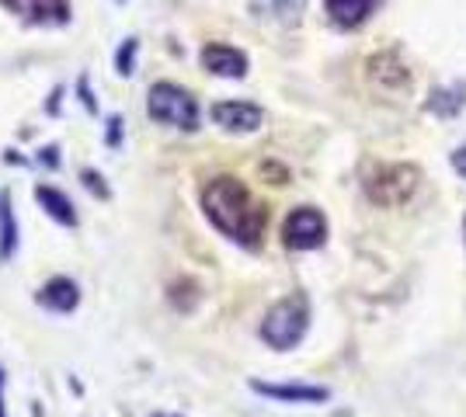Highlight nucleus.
Segmentation results:
<instances>
[{
  "instance_id": "23",
  "label": "nucleus",
  "mask_w": 466,
  "mask_h": 417,
  "mask_svg": "<svg viewBox=\"0 0 466 417\" xmlns=\"http://www.w3.org/2000/svg\"><path fill=\"white\" fill-rule=\"evenodd\" d=\"M150 417H177V414H150Z\"/></svg>"
},
{
  "instance_id": "3",
  "label": "nucleus",
  "mask_w": 466,
  "mask_h": 417,
  "mask_svg": "<svg viewBox=\"0 0 466 417\" xmlns=\"http://www.w3.org/2000/svg\"><path fill=\"white\" fill-rule=\"evenodd\" d=\"M147 112L150 119L160 122V125H171V129H181V133H195L198 129V101L177 87V84H167L160 80L150 87L147 94Z\"/></svg>"
},
{
  "instance_id": "1",
  "label": "nucleus",
  "mask_w": 466,
  "mask_h": 417,
  "mask_svg": "<svg viewBox=\"0 0 466 417\" xmlns=\"http://www.w3.org/2000/svg\"><path fill=\"white\" fill-rule=\"evenodd\" d=\"M202 209L223 237L233 243L258 251L265 240V226H268V209L251 195V188L240 178L219 174L202 188Z\"/></svg>"
},
{
  "instance_id": "6",
  "label": "nucleus",
  "mask_w": 466,
  "mask_h": 417,
  "mask_svg": "<svg viewBox=\"0 0 466 417\" xmlns=\"http://www.w3.org/2000/svg\"><path fill=\"white\" fill-rule=\"evenodd\" d=\"M251 390L258 397L275 400V403H328V386H310V382H261L251 379Z\"/></svg>"
},
{
  "instance_id": "7",
  "label": "nucleus",
  "mask_w": 466,
  "mask_h": 417,
  "mask_svg": "<svg viewBox=\"0 0 466 417\" xmlns=\"http://www.w3.org/2000/svg\"><path fill=\"white\" fill-rule=\"evenodd\" d=\"M11 15H18L25 25H66L70 21V4L66 0H0Z\"/></svg>"
},
{
  "instance_id": "11",
  "label": "nucleus",
  "mask_w": 466,
  "mask_h": 417,
  "mask_svg": "<svg viewBox=\"0 0 466 417\" xmlns=\"http://www.w3.org/2000/svg\"><path fill=\"white\" fill-rule=\"evenodd\" d=\"M254 18L272 21L279 28H292L303 21V11H307V0H251Z\"/></svg>"
},
{
  "instance_id": "5",
  "label": "nucleus",
  "mask_w": 466,
  "mask_h": 417,
  "mask_svg": "<svg viewBox=\"0 0 466 417\" xmlns=\"http://www.w3.org/2000/svg\"><path fill=\"white\" fill-rule=\"evenodd\" d=\"M282 240L289 251H317L328 240V219L313 205H299L282 223Z\"/></svg>"
},
{
  "instance_id": "24",
  "label": "nucleus",
  "mask_w": 466,
  "mask_h": 417,
  "mask_svg": "<svg viewBox=\"0 0 466 417\" xmlns=\"http://www.w3.org/2000/svg\"><path fill=\"white\" fill-rule=\"evenodd\" d=\"M463 237H466V216H463Z\"/></svg>"
},
{
  "instance_id": "22",
  "label": "nucleus",
  "mask_w": 466,
  "mask_h": 417,
  "mask_svg": "<svg viewBox=\"0 0 466 417\" xmlns=\"http://www.w3.org/2000/svg\"><path fill=\"white\" fill-rule=\"evenodd\" d=\"M4 393H7V372H4V365H0V417H7V400H4Z\"/></svg>"
},
{
  "instance_id": "20",
  "label": "nucleus",
  "mask_w": 466,
  "mask_h": 417,
  "mask_svg": "<svg viewBox=\"0 0 466 417\" xmlns=\"http://www.w3.org/2000/svg\"><path fill=\"white\" fill-rule=\"evenodd\" d=\"M39 164L42 167H59V146H42Z\"/></svg>"
},
{
  "instance_id": "16",
  "label": "nucleus",
  "mask_w": 466,
  "mask_h": 417,
  "mask_svg": "<svg viewBox=\"0 0 466 417\" xmlns=\"http://www.w3.org/2000/svg\"><path fill=\"white\" fill-rule=\"evenodd\" d=\"M137 49H139L137 39H126L122 45H118V53H116L118 77H133V74H137Z\"/></svg>"
},
{
  "instance_id": "9",
  "label": "nucleus",
  "mask_w": 466,
  "mask_h": 417,
  "mask_svg": "<svg viewBox=\"0 0 466 417\" xmlns=\"http://www.w3.org/2000/svg\"><path fill=\"white\" fill-rule=\"evenodd\" d=\"M202 66L216 74V77H227V80H240L248 77V56L233 45H223V42H213L202 49Z\"/></svg>"
},
{
  "instance_id": "17",
  "label": "nucleus",
  "mask_w": 466,
  "mask_h": 417,
  "mask_svg": "<svg viewBox=\"0 0 466 417\" xmlns=\"http://www.w3.org/2000/svg\"><path fill=\"white\" fill-rule=\"evenodd\" d=\"M80 181H84L87 192H95L97 199H108V188L101 184V174H97V171H80Z\"/></svg>"
},
{
  "instance_id": "13",
  "label": "nucleus",
  "mask_w": 466,
  "mask_h": 417,
  "mask_svg": "<svg viewBox=\"0 0 466 417\" xmlns=\"http://www.w3.org/2000/svg\"><path fill=\"white\" fill-rule=\"evenodd\" d=\"M35 202L46 209V216L56 219L59 226H77V209H74V202L66 199L59 188H53V184H35Z\"/></svg>"
},
{
  "instance_id": "8",
  "label": "nucleus",
  "mask_w": 466,
  "mask_h": 417,
  "mask_svg": "<svg viewBox=\"0 0 466 417\" xmlns=\"http://www.w3.org/2000/svg\"><path fill=\"white\" fill-rule=\"evenodd\" d=\"M213 122L227 133H258L265 112L251 101H219L213 104Z\"/></svg>"
},
{
  "instance_id": "15",
  "label": "nucleus",
  "mask_w": 466,
  "mask_h": 417,
  "mask_svg": "<svg viewBox=\"0 0 466 417\" xmlns=\"http://www.w3.org/2000/svg\"><path fill=\"white\" fill-rule=\"evenodd\" d=\"M18 254V219L11 195H0V261H11Z\"/></svg>"
},
{
  "instance_id": "14",
  "label": "nucleus",
  "mask_w": 466,
  "mask_h": 417,
  "mask_svg": "<svg viewBox=\"0 0 466 417\" xmlns=\"http://www.w3.org/2000/svg\"><path fill=\"white\" fill-rule=\"evenodd\" d=\"M425 108L431 112V115H439V119H456V115L466 108V84H446V87H435Z\"/></svg>"
},
{
  "instance_id": "10",
  "label": "nucleus",
  "mask_w": 466,
  "mask_h": 417,
  "mask_svg": "<svg viewBox=\"0 0 466 417\" xmlns=\"http://www.w3.org/2000/svg\"><path fill=\"white\" fill-rule=\"evenodd\" d=\"M35 303H39L42 310H49V313H74V310H77V303H80L77 282H74V278H66V275L49 278L39 293H35Z\"/></svg>"
},
{
  "instance_id": "19",
  "label": "nucleus",
  "mask_w": 466,
  "mask_h": 417,
  "mask_svg": "<svg viewBox=\"0 0 466 417\" xmlns=\"http://www.w3.org/2000/svg\"><path fill=\"white\" fill-rule=\"evenodd\" d=\"M452 171H456V174H460V178L466 181V139L463 143H460V146H456V150H452Z\"/></svg>"
},
{
  "instance_id": "12",
  "label": "nucleus",
  "mask_w": 466,
  "mask_h": 417,
  "mask_svg": "<svg viewBox=\"0 0 466 417\" xmlns=\"http://www.w3.org/2000/svg\"><path fill=\"white\" fill-rule=\"evenodd\" d=\"M380 0H324V11L338 28H359L372 18Z\"/></svg>"
},
{
  "instance_id": "18",
  "label": "nucleus",
  "mask_w": 466,
  "mask_h": 417,
  "mask_svg": "<svg viewBox=\"0 0 466 417\" xmlns=\"http://www.w3.org/2000/svg\"><path fill=\"white\" fill-rule=\"evenodd\" d=\"M105 125H108V129H105V143H108V146H118V143H122V125H126V122L118 119V115H112Z\"/></svg>"
},
{
  "instance_id": "4",
  "label": "nucleus",
  "mask_w": 466,
  "mask_h": 417,
  "mask_svg": "<svg viewBox=\"0 0 466 417\" xmlns=\"http://www.w3.org/2000/svg\"><path fill=\"white\" fill-rule=\"evenodd\" d=\"M418 184H421V171L414 164H380L366 178V195L383 209H397L414 199Z\"/></svg>"
},
{
  "instance_id": "21",
  "label": "nucleus",
  "mask_w": 466,
  "mask_h": 417,
  "mask_svg": "<svg viewBox=\"0 0 466 417\" xmlns=\"http://www.w3.org/2000/svg\"><path fill=\"white\" fill-rule=\"evenodd\" d=\"M77 91H80V101H84V108H87V112H95V108H97V101L91 98V91H87V80H84V77H80Z\"/></svg>"
},
{
  "instance_id": "2",
  "label": "nucleus",
  "mask_w": 466,
  "mask_h": 417,
  "mask_svg": "<svg viewBox=\"0 0 466 417\" xmlns=\"http://www.w3.org/2000/svg\"><path fill=\"white\" fill-rule=\"evenodd\" d=\"M310 331V303L303 293L279 299L261 320V341L275 352H292Z\"/></svg>"
}]
</instances>
